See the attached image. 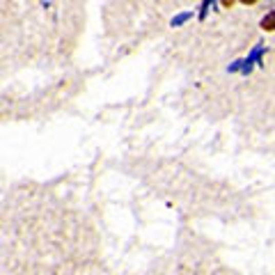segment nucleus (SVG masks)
Wrapping results in <instances>:
<instances>
[{"label":"nucleus","mask_w":275,"mask_h":275,"mask_svg":"<svg viewBox=\"0 0 275 275\" xmlns=\"http://www.w3.org/2000/svg\"><path fill=\"white\" fill-rule=\"evenodd\" d=\"M190 16H193V12H186V14H181V16H176V18H172V26H181V23H184V21H188V18Z\"/></svg>","instance_id":"2"},{"label":"nucleus","mask_w":275,"mask_h":275,"mask_svg":"<svg viewBox=\"0 0 275 275\" xmlns=\"http://www.w3.org/2000/svg\"><path fill=\"white\" fill-rule=\"evenodd\" d=\"M273 23H275V14L271 12V14H268V16L262 21V28H264V30H268V32H271V30H273Z\"/></svg>","instance_id":"1"}]
</instances>
